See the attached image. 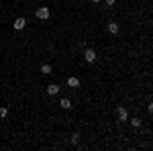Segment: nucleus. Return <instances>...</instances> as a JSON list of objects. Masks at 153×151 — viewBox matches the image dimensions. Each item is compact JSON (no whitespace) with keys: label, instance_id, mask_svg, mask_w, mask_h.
Returning a JSON list of instances; mask_svg holds the SVG:
<instances>
[{"label":"nucleus","instance_id":"nucleus-4","mask_svg":"<svg viewBox=\"0 0 153 151\" xmlns=\"http://www.w3.org/2000/svg\"><path fill=\"white\" fill-rule=\"evenodd\" d=\"M25 27H27V19H23V16H19V19L14 21V29H16V31H23Z\"/></svg>","mask_w":153,"mask_h":151},{"label":"nucleus","instance_id":"nucleus-3","mask_svg":"<svg viewBox=\"0 0 153 151\" xmlns=\"http://www.w3.org/2000/svg\"><path fill=\"white\" fill-rule=\"evenodd\" d=\"M96 57H98V55H96V51H94V49H86V51H84V59H86L88 63H94Z\"/></svg>","mask_w":153,"mask_h":151},{"label":"nucleus","instance_id":"nucleus-10","mask_svg":"<svg viewBox=\"0 0 153 151\" xmlns=\"http://www.w3.org/2000/svg\"><path fill=\"white\" fill-rule=\"evenodd\" d=\"M129 121H131V125H133L135 129H139V127H141V118H129Z\"/></svg>","mask_w":153,"mask_h":151},{"label":"nucleus","instance_id":"nucleus-11","mask_svg":"<svg viewBox=\"0 0 153 151\" xmlns=\"http://www.w3.org/2000/svg\"><path fill=\"white\" fill-rule=\"evenodd\" d=\"M71 143H74V145L80 143V133H74V135H71Z\"/></svg>","mask_w":153,"mask_h":151},{"label":"nucleus","instance_id":"nucleus-14","mask_svg":"<svg viewBox=\"0 0 153 151\" xmlns=\"http://www.w3.org/2000/svg\"><path fill=\"white\" fill-rule=\"evenodd\" d=\"M92 2H94V4H98V2H102V0H92Z\"/></svg>","mask_w":153,"mask_h":151},{"label":"nucleus","instance_id":"nucleus-6","mask_svg":"<svg viewBox=\"0 0 153 151\" xmlns=\"http://www.w3.org/2000/svg\"><path fill=\"white\" fill-rule=\"evenodd\" d=\"M108 33H110V35H118V23L110 21V23H108Z\"/></svg>","mask_w":153,"mask_h":151},{"label":"nucleus","instance_id":"nucleus-13","mask_svg":"<svg viewBox=\"0 0 153 151\" xmlns=\"http://www.w3.org/2000/svg\"><path fill=\"white\" fill-rule=\"evenodd\" d=\"M106 4H108V6H112V4H114V2H117V0H104Z\"/></svg>","mask_w":153,"mask_h":151},{"label":"nucleus","instance_id":"nucleus-12","mask_svg":"<svg viewBox=\"0 0 153 151\" xmlns=\"http://www.w3.org/2000/svg\"><path fill=\"white\" fill-rule=\"evenodd\" d=\"M6 115H8V110H6V108H0V118H4Z\"/></svg>","mask_w":153,"mask_h":151},{"label":"nucleus","instance_id":"nucleus-1","mask_svg":"<svg viewBox=\"0 0 153 151\" xmlns=\"http://www.w3.org/2000/svg\"><path fill=\"white\" fill-rule=\"evenodd\" d=\"M35 16L39 21H49V16H51V10H49V6H39L35 10Z\"/></svg>","mask_w":153,"mask_h":151},{"label":"nucleus","instance_id":"nucleus-2","mask_svg":"<svg viewBox=\"0 0 153 151\" xmlns=\"http://www.w3.org/2000/svg\"><path fill=\"white\" fill-rule=\"evenodd\" d=\"M117 116H118L120 123H125V121H129V110H127L125 106H118L117 108Z\"/></svg>","mask_w":153,"mask_h":151},{"label":"nucleus","instance_id":"nucleus-8","mask_svg":"<svg viewBox=\"0 0 153 151\" xmlns=\"http://www.w3.org/2000/svg\"><path fill=\"white\" fill-rule=\"evenodd\" d=\"M68 86L70 88H80V78H68Z\"/></svg>","mask_w":153,"mask_h":151},{"label":"nucleus","instance_id":"nucleus-7","mask_svg":"<svg viewBox=\"0 0 153 151\" xmlns=\"http://www.w3.org/2000/svg\"><path fill=\"white\" fill-rule=\"evenodd\" d=\"M59 106H61L63 110H70L71 108V100L70 98H61V100H59Z\"/></svg>","mask_w":153,"mask_h":151},{"label":"nucleus","instance_id":"nucleus-9","mask_svg":"<svg viewBox=\"0 0 153 151\" xmlns=\"http://www.w3.org/2000/svg\"><path fill=\"white\" fill-rule=\"evenodd\" d=\"M41 71H43V76H49L51 74V65L49 63H41Z\"/></svg>","mask_w":153,"mask_h":151},{"label":"nucleus","instance_id":"nucleus-5","mask_svg":"<svg viewBox=\"0 0 153 151\" xmlns=\"http://www.w3.org/2000/svg\"><path fill=\"white\" fill-rule=\"evenodd\" d=\"M47 94H49V96L59 94V84H49V86H47Z\"/></svg>","mask_w":153,"mask_h":151}]
</instances>
